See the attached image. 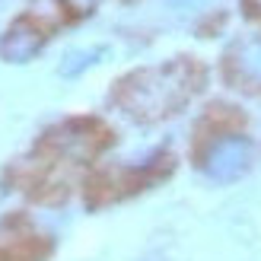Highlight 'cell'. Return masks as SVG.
Returning <instances> with one entry per match:
<instances>
[{
    "label": "cell",
    "instance_id": "1",
    "mask_svg": "<svg viewBox=\"0 0 261 261\" xmlns=\"http://www.w3.org/2000/svg\"><path fill=\"white\" fill-rule=\"evenodd\" d=\"M188 96V73L185 67H156L130 76L121 89V106L130 115L153 118L169 109H175Z\"/></svg>",
    "mask_w": 261,
    "mask_h": 261
},
{
    "label": "cell",
    "instance_id": "2",
    "mask_svg": "<svg viewBox=\"0 0 261 261\" xmlns=\"http://www.w3.org/2000/svg\"><path fill=\"white\" fill-rule=\"evenodd\" d=\"M252 160V143L242 134H226L214 140L204 153V175L214 181H232L239 178Z\"/></svg>",
    "mask_w": 261,
    "mask_h": 261
},
{
    "label": "cell",
    "instance_id": "3",
    "mask_svg": "<svg viewBox=\"0 0 261 261\" xmlns=\"http://www.w3.org/2000/svg\"><path fill=\"white\" fill-rule=\"evenodd\" d=\"M42 45H45V32L32 19H19L0 38V58L10 61V64H25L42 51Z\"/></svg>",
    "mask_w": 261,
    "mask_h": 261
},
{
    "label": "cell",
    "instance_id": "4",
    "mask_svg": "<svg viewBox=\"0 0 261 261\" xmlns=\"http://www.w3.org/2000/svg\"><path fill=\"white\" fill-rule=\"evenodd\" d=\"M232 64H236V73H239L242 83L261 86V38H249V42H242Z\"/></svg>",
    "mask_w": 261,
    "mask_h": 261
},
{
    "label": "cell",
    "instance_id": "5",
    "mask_svg": "<svg viewBox=\"0 0 261 261\" xmlns=\"http://www.w3.org/2000/svg\"><path fill=\"white\" fill-rule=\"evenodd\" d=\"M106 55H109V48H102V45H96V48H70L67 55L61 58L58 73L61 76H80L83 70H89L93 64H99Z\"/></svg>",
    "mask_w": 261,
    "mask_h": 261
},
{
    "label": "cell",
    "instance_id": "6",
    "mask_svg": "<svg viewBox=\"0 0 261 261\" xmlns=\"http://www.w3.org/2000/svg\"><path fill=\"white\" fill-rule=\"evenodd\" d=\"M64 4H67V10H73V13H93L99 7V0H64Z\"/></svg>",
    "mask_w": 261,
    "mask_h": 261
},
{
    "label": "cell",
    "instance_id": "7",
    "mask_svg": "<svg viewBox=\"0 0 261 261\" xmlns=\"http://www.w3.org/2000/svg\"><path fill=\"white\" fill-rule=\"evenodd\" d=\"M201 0H172V7H178V10H194Z\"/></svg>",
    "mask_w": 261,
    "mask_h": 261
},
{
    "label": "cell",
    "instance_id": "8",
    "mask_svg": "<svg viewBox=\"0 0 261 261\" xmlns=\"http://www.w3.org/2000/svg\"><path fill=\"white\" fill-rule=\"evenodd\" d=\"M249 7H252V10H258V13H261V0H249Z\"/></svg>",
    "mask_w": 261,
    "mask_h": 261
}]
</instances>
